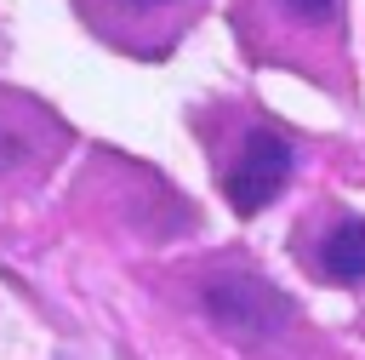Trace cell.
<instances>
[{"mask_svg": "<svg viewBox=\"0 0 365 360\" xmlns=\"http://www.w3.org/2000/svg\"><path fill=\"white\" fill-rule=\"evenodd\" d=\"M285 177H291V143H285L279 131L257 126V131H245L240 160L228 166L222 189H228L234 211H240V217H251V211H262V206H268V200L285 189Z\"/></svg>", "mask_w": 365, "mask_h": 360, "instance_id": "1", "label": "cell"}, {"mask_svg": "<svg viewBox=\"0 0 365 360\" xmlns=\"http://www.w3.org/2000/svg\"><path fill=\"white\" fill-rule=\"evenodd\" d=\"M205 314L222 331H234V337H268L291 309H285V297L274 286H262L251 274H228V280H211L205 286Z\"/></svg>", "mask_w": 365, "mask_h": 360, "instance_id": "2", "label": "cell"}, {"mask_svg": "<svg viewBox=\"0 0 365 360\" xmlns=\"http://www.w3.org/2000/svg\"><path fill=\"white\" fill-rule=\"evenodd\" d=\"M319 269H325L331 280H342V286L365 280V217H342V223L325 234V246H319Z\"/></svg>", "mask_w": 365, "mask_h": 360, "instance_id": "3", "label": "cell"}, {"mask_svg": "<svg viewBox=\"0 0 365 360\" xmlns=\"http://www.w3.org/2000/svg\"><path fill=\"white\" fill-rule=\"evenodd\" d=\"M297 23H331L336 17V0H279Z\"/></svg>", "mask_w": 365, "mask_h": 360, "instance_id": "4", "label": "cell"}, {"mask_svg": "<svg viewBox=\"0 0 365 360\" xmlns=\"http://www.w3.org/2000/svg\"><path fill=\"white\" fill-rule=\"evenodd\" d=\"M131 6H171V0H131Z\"/></svg>", "mask_w": 365, "mask_h": 360, "instance_id": "5", "label": "cell"}]
</instances>
